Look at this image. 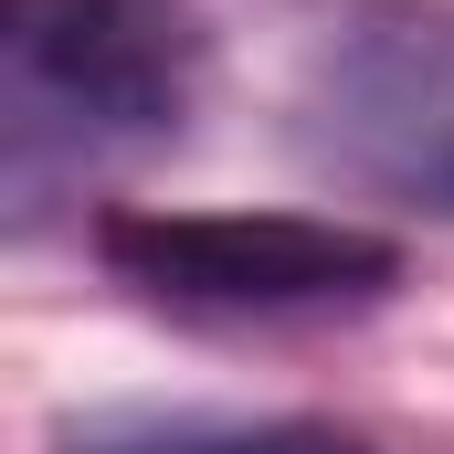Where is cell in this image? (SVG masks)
Returning a JSON list of instances; mask_svg holds the SVG:
<instances>
[{
    "label": "cell",
    "mask_w": 454,
    "mask_h": 454,
    "mask_svg": "<svg viewBox=\"0 0 454 454\" xmlns=\"http://www.w3.org/2000/svg\"><path fill=\"white\" fill-rule=\"evenodd\" d=\"M212 32L191 0H0V180L43 212L64 180L180 137Z\"/></svg>",
    "instance_id": "6da1fadb"
},
{
    "label": "cell",
    "mask_w": 454,
    "mask_h": 454,
    "mask_svg": "<svg viewBox=\"0 0 454 454\" xmlns=\"http://www.w3.org/2000/svg\"><path fill=\"white\" fill-rule=\"evenodd\" d=\"M96 254L116 286L201 317H317L402 286V243L328 212H106Z\"/></svg>",
    "instance_id": "3957f363"
},
{
    "label": "cell",
    "mask_w": 454,
    "mask_h": 454,
    "mask_svg": "<svg viewBox=\"0 0 454 454\" xmlns=\"http://www.w3.org/2000/svg\"><path fill=\"white\" fill-rule=\"evenodd\" d=\"M296 148L339 191L454 223V11L370 0L296 74Z\"/></svg>",
    "instance_id": "7a4b0ae2"
},
{
    "label": "cell",
    "mask_w": 454,
    "mask_h": 454,
    "mask_svg": "<svg viewBox=\"0 0 454 454\" xmlns=\"http://www.w3.org/2000/svg\"><path fill=\"white\" fill-rule=\"evenodd\" d=\"M53 454H370V444L307 412H85L53 434Z\"/></svg>",
    "instance_id": "277c9868"
}]
</instances>
